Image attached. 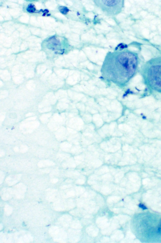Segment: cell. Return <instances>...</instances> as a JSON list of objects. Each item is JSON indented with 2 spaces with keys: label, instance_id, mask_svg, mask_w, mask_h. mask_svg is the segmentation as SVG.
Wrapping results in <instances>:
<instances>
[{
  "label": "cell",
  "instance_id": "obj_1",
  "mask_svg": "<svg viewBox=\"0 0 161 243\" xmlns=\"http://www.w3.org/2000/svg\"><path fill=\"white\" fill-rule=\"evenodd\" d=\"M140 63L138 54L128 49L109 51L102 66V76L108 82L125 87L137 74Z\"/></svg>",
  "mask_w": 161,
  "mask_h": 243
},
{
  "label": "cell",
  "instance_id": "obj_2",
  "mask_svg": "<svg viewBox=\"0 0 161 243\" xmlns=\"http://www.w3.org/2000/svg\"><path fill=\"white\" fill-rule=\"evenodd\" d=\"M140 71L144 83L148 89L161 94V56L144 63Z\"/></svg>",
  "mask_w": 161,
  "mask_h": 243
},
{
  "label": "cell",
  "instance_id": "obj_3",
  "mask_svg": "<svg viewBox=\"0 0 161 243\" xmlns=\"http://www.w3.org/2000/svg\"><path fill=\"white\" fill-rule=\"evenodd\" d=\"M95 4L106 16L116 17L122 11L124 7V0H94Z\"/></svg>",
  "mask_w": 161,
  "mask_h": 243
},
{
  "label": "cell",
  "instance_id": "obj_4",
  "mask_svg": "<svg viewBox=\"0 0 161 243\" xmlns=\"http://www.w3.org/2000/svg\"><path fill=\"white\" fill-rule=\"evenodd\" d=\"M27 10L29 12H34L36 11L35 5L33 4H29L27 7Z\"/></svg>",
  "mask_w": 161,
  "mask_h": 243
},
{
  "label": "cell",
  "instance_id": "obj_5",
  "mask_svg": "<svg viewBox=\"0 0 161 243\" xmlns=\"http://www.w3.org/2000/svg\"><path fill=\"white\" fill-rule=\"evenodd\" d=\"M59 10L60 11L64 14H67L69 11V9L67 7L63 6H60Z\"/></svg>",
  "mask_w": 161,
  "mask_h": 243
},
{
  "label": "cell",
  "instance_id": "obj_6",
  "mask_svg": "<svg viewBox=\"0 0 161 243\" xmlns=\"http://www.w3.org/2000/svg\"><path fill=\"white\" fill-rule=\"evenodd\" d=\"M139 207H140V208H142V209H143L144 210H146V209H147V208H146L145 207V206L144 204H139Z\"/></svg>",
  "mask_w": 161,
  "mask_h": 243
},
{
  "label": "cell",
  "instance_id": "obj_7",
  "mask_svg": "<svg viewBox=\"0 0 161 243\" xmlns=\"http://www.w3.org/2000/svg\"><path fill=\"white\" fill-rule=\"evenodd\" d=\"M43 12H46V13L49 12V11L48 10H46L44 11H43Z\"/></svg>",
  "mask_w": 161,
  "mask_h": 243
}]
</instances>
